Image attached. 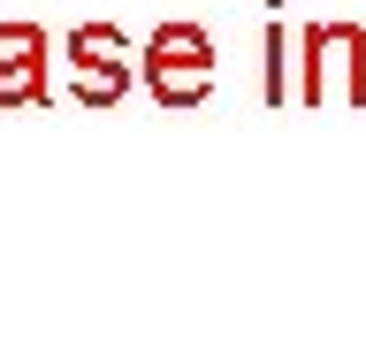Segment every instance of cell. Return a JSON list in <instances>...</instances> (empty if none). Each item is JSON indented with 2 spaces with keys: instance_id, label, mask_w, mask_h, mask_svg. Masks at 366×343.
<instances>
[{
  "instance_id": "2",
  "label": "cell",
  "mask_w": 366,
  "mask_h": 343,
  "mask_svg": "<svg viewBox=\"0 0 366 343\" xmlns=\"http://www.w3.org/2000/svg\"><path fill=\"white\" fill-rule=\"evenodd\" d=\"M69 69H76V91H84V99H122V84H130V69H122V39L99 31V23L69 39Z\"/></svg>"
},
{
  "instance_id": "1",
  "label": "cell",
  "mask_w": 366,
  "mask_h": 343,
  "mask_svg": "<svg viewBox=\"0 0 366 343\" xmlns=\"http://www.w3.org/2000/svg\"><path fill=\"white\" fill-rule=\"evenodd\" d=\"M145 84H153L160 107H183V99H199V91L214 84V46H206L199 23L153 31V46H145Z\"/></svg>"
},
{
  "instance_id": "3",
  "label": "cell",
  "mask_w": 366,
  "mask_h": 343,
  "mask_svg": "<svg viewBox=\"0 0 366 343\" xmlns=\"http://www.w3.org/2000/svg\"><path fill=\"white\" fill-rule=\"evenodd\" d=\"M46 91V39L31 23L0 31V107H31Z\"/></svg>"
}]
</instances>
